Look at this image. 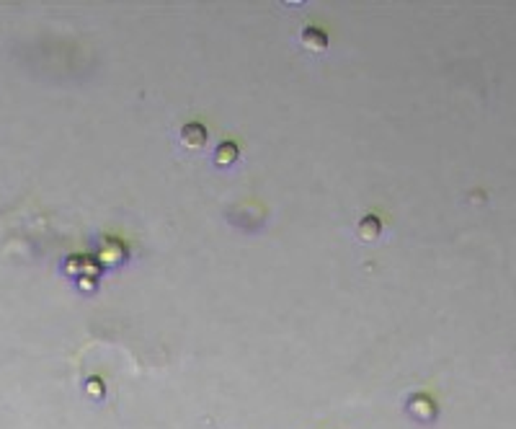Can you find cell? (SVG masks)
<instances>
[{
  "label": "cell",
  "mask_w": 516,
  "mask_h": 429,
  "mask_svg": "<svg viewBox=\"0 0 516 429\" xmlns=\"http://www.w3.org/2000/svg\"><path fill=\"white\" fill-rule=\"evenodd\" d=\"M181 143L186 147H191V150H197V147H201L207 143V129L201 127V124H186L181 129Z\"/></svg>",
  "instance_id": "6da1fadb"
},
{
  "label": "cell",
  "mask_w": 516,
  "mask_h": 429,
  "mask_svg": "<svg viewBox=\"0 0 516 429\" xmlns=\"http://www.w3.org/2000/svg\"><path fill=\"white\" fill-rule=\"evenodd\" d=\"M302 44L308 47V49H313V52H320V49H326V44H328V39H326V34L323 31H317V29H305L302 31Z\"/></svg>",
  "instance_id": "7a4b0ae2"
},
{
  "label": "cell",
  "mask_w": 516,
  "mask_h": 429,
  "mask_svg": "<svg viewBox=\"0 0 516 429\" xmlns=\"http://www.w3.org/2000/svg\"><path fill=\"white\" fill-rule=\"evenodd\" d=\"M238 158V147L233 145V143H225V145L217 147V153H215V161H217V165H230L233 161Z\"/></svg>",
  "instance_id": "3957f363"
},
{
  "label": "cell",
  "mask_w": 516,
  "mask_h": 429,
  "mask_svg": "<svg viewBox=\"0 0 516 429\" xmlns=\"http://www.w3.org/2000/svg\"><path fill=\"white\" fill-rule=\"evenodd\" d=\"M377 233H380V220H377V218H364L362 225H359V236H362L364 241H374V238H377Z\"/></svg>",
  "instance_id": "277c9868"
}]
</instances>
